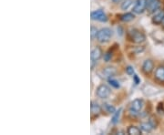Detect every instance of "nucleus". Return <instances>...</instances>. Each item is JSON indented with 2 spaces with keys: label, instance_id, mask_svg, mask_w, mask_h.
I'll return each mask as SVG.
<instances>
[{
  "label": "nucleus",
  "instance_id": "obj_1",
  "mask_svg": "<svg viewBox=\"0 0 164 135\" xmlns=\"http://www.w3.org/2000/svg\"><path fill=\"white\" fill-rule=\"evenodd\" d=\"M112 34L113 33H112L111 29H108V28H104V29H101L98 31L96 39L100 43H107L110 40L111 37H112Z\"/></svg>",
  "mask_w": 164,
  "mask_h": 135
},
{
  "label": "nucleus",
  "instance_id": "obj_2",
  "mask_svg": "<svg viewBox=\"0 0 164 135\" xmlns=\"http://www.w3.org/2000/svg\"><path fill=\"white\" fill-rule=\"evenodd\" d=\"M129 36L133 42L138 43V44L144 42L145 39H146L144 34L142 32H140V30H137V29H130L129 31Z\"/></svg>",
  "mask_w": 164,
  "mask_h": 135
},
{
  "label": "nucleus",
  "instance_id": "obj_3",
  "mask_svg": "<svg viewBox=\"0 0 164 135\" xmlns=\"http://www.w3.org/2000/svg\"><path fill=\"white\" fill-rule=\"evenodd\" d=\"M143 100H140V99H136L134 100L131 103H130V112L131 113V114H138L140 111H141V110H142V108H143Z\"/></svg>",
  "mask_w": 164,
  "mask_h": 135
},
{
  "label": "nucleus",
  "instance_id": "obj_4",
  "mask_svg": "<svg viewBox=\"0 0 164 135\" xmlns=\"http://www.w3.org/2000/svg\"><path fill=\"white\" fill-rule=\"evenodd\" d=\"M110 92H111V90H110L109 87H108L105 84H101L97 89L96 94L97 96L100 99H107L110 95Z\"/></svg>",
  "mask_w": 164,
  "mask_h": 135
},
{
  "label": "nucleus",
  "instance_id": "obj_5",
  "mask_svg": "<svg viewBox=\"0 0 164 135\" xmlns=\"http://www.w3.org/2000/svg\"><path fill=\"white\" fill-rule=\"evenodd\" d=\"M90 17H91V19L92 20H97V21H100V22H106L107 20H108L106 14L104 13L103 10L101 9L91 12Z\"/></svg>",
  "mask_w": 164,
  "mask_h": 135
},
{
  "label": "nucleus",
  "instance_id": "obj_6",
  "mask_svg": "<svg viewBox=\"0 0 164 135\" xmlns=\"http://www.w3.org/2000/svg\"><path fill=\"white\" fill-rule=\"evenodd\" d=\"M147 9V0H137L133 8V12L136 14H140Z\"/></svg>",
  "mask_w": 164,
  "mask_h": 135
},
{
  "label": "nucleus",
  "instance_id": "obj_7",
  "mask_svg": "<svg viewBox=\"0 0 164 135\" xmlns=\"http://www.w3.org/2000/svg\"><path fill=\"white\" fill-rule=\"evenodd\" d=\"M161 8L160 0H147V9L150 13H153Z\"/></svg>",
  "mask_w": 164,
  "mask_h": 135
},
{
  "label": "nucleus",
  "instance_id": "obj_8",
  "mask_svg": "<svg viewBox=\"0 0 164 135\" xmlns=\"http://www.w3.org/2000/svg\"><path fill=\"white\" fill-rule=\"evenodd\" d=\"M102 50L99 47H96L92 51H91V55H90V58H91V61L93 62H97L98 60H99L101 57H102Z\"/></svg>",
  "mask_w": 164,
  "mask_h": 135
},
{
  "label": "nucleus",
  "instance_id": "obj_9",
  "mask_svg": "<svg viewBox=\"0 0 164 135\" xmlns=\"http://www.w3.org/2000/svg\"><path fill=\"white\" fill-rule=\"evenodd\" d=\"M153 68H154V64H153V62L151 59H146L143 62L142 70H143V72H144L145 74H150L153 70Z\"/></svg>",
  "mask_w": 164,
  "mask_h": 135
},
{
  "label": "nucleus",
  "instance_id": "obj_10",
  "mask_svg": "<svg viewBox=\"0 0 164 135\" xmlns=\"http://www.w3.org/2000/svg\"><path fill=\"white\" fill-rule=\"evenodd\" d=\"M117 69L113 67H107L102 70V74L103 76L107 78H112L114 75H116Z\"/></svg>",
  "mask_w": 164,
  "mask_h": 135
},
{
  "label": "nucleus",
  "instance_id": "obj_11",
  "mask_svg": "<svg viewBox=\"0 0 164 135\" xmlns=\"http://www.w3.org/2000/svg\"><path fill=\"white\" fill-rule=\"evenodd\" d=\"M164 19V11H160L159 13L155 14L154 17L152 18V22L156 25H160L162 23Z\"/></svg>",
  "mask_w": 164,
  "mask_h": 135
},
{
  "label": "nucleus",
  "instance_id": "obj_12",
  "mask_svg": "<svg viewBox=\"0 0 164 135\" xmlns=\"http://www.w3.org/2000/svg\"><path fill=\"white\" fill-rule=\"evenodd\" d=\"M90 111L92 115H98L101 112V107L100 105H98V103L92 101L90 105Z\"/></svg>",
  "mask_w": 164,
  "mask_h": 135
},
{
  "label": "nucleus",
  "instance_id": "obj_13",
  "mask_svg": "<svg viewBox=\"0 0 164 135\" xmlns=\"http://www.w3.org/2000/svg\"><path fill=\"white\" fill-rule=\"evenodd\" d=\"M155 78L161 81L164 82V67H159L156 68L155 70Z\"/></svg>",
  "mask_w": 164,
  "mask_h": 135
},
{
  "label": "nucleus",
  "instance_id": "obj_14",
  "mask_svg": "<svg viewBox=\"0 0 164 135\" xmlns=\"http://www.w3.org/2000/svg\"><path fill=\"white\" fill-rule=\"evenodd\" d=\"M127 132L130 135H140L141 134V129H140L136 126H130L127 130Z\"/></svg>",
  "mask_w": 164,
  "mask_h": 135
},
{
  "label": "nucleus",
  "instance_id": "obj_15",
  "mask_svg": "<svg viewBox=\"0 0 164 135\" xmlns=\"http://www.w3.org/2000/svg\"><path fill=\"white\" fill-rule=\"evenodd\" d=\"M134 19H135V16L132 13H126L124 15L120 16V20H122L123 22H130Z\"/></svg>",
  "mask_w": 164,
  "mask_h": 135
},
{
  "label": "nucleus",
  "instance_id": "obj_16",
  "mask_svg": "<svg viewBox=\"0 0 164 135\" xmlns=\"http://www.w3.org/2000/svg\"><path fill=\"white\" fill-rule=\"evenodd\" d=\"M140 129L141 131L143 132H151L153 129V127L151 126V124L148 122H142L140 124Z\"/></svg>",
  "mask_w": 164,
  "mask_h": 135
},
{
  "label": "nucleus",
  "instance_id": "obj_17",
  "mask_svg": "<svg viewBox=\"0 0 164 135\" xmlns=\"http://www.w3.org/2000/svg\"><path fill=\"white\" fill-rule=\"evenodd\" d=\"M103 108L105 109V111H106L107 112H108V113H114V112L116 111L115 107L110 105V104H108V103H105Z\"/></svg>",
  "mask_w": 164,
  "mask_h": 135
},
{
  "label": "nucleus",
  "instance_id": "obj_18",
  "mask_svg": "<svg viewBox=\"0 0 164 135\" xmlns=\"http://www.w3.org/2000/svg\"><path fill=\"white\" fill-rule=\"evenodd\" d=\"M133 3V0H124L122 5H121V9L127 10Z\"/></svg>",
  "mask_w": 164,
  "mask_h": 135
},
{
  "label": "nucleus",
  "instance_id": "obj_19",
  "mask_svg": "<svg viewBox=\"0 0 164 135\" xmlns=\"http://www.w3.org/2000/svg\"><path fill=\"white\" fill-rule=\"evenodd\" d=\"M120 111H121V109H119V111H117L114 112V116H113V118H112V121H111V122L113 123V124H116L117 122H119V115H120Z\"/></svg>",
  "mask_w": 164,
  "mask_h": 135
},
{
  "label": "nucleus",
  "instance_id": "obj_20",
  "mask_svg": "<svg viewBox=\"0 0 164 135\" xmlns=\"http://www.w3.org/2000/svg\"><path fill=\"white\" fill-rule=\"evenodd\" d=\"M108 83L112 86V87L116 88V89H118V88H119V81H117L116 79H113V78H108Z\"/></svg>",
  "mask_w": 164,
  "mask_h": 135
},
{
  "label": "nucleus",
  "instance_id": "obj_21",
  "mask_svg": "<svg viewBox=\"0 0 164 135\" xmlns=\"http://www.w3.org/2000/svg\"><path fill=\"white\" fill-rule=\"evenodd\" d=\"M149 122H150V123L151 124V126L153 127V129H154V128H156V127H157V125H158V122H157V121H156V118H155V117H153V116L150 118V120H149Z\"/></svg>",
  "mask_w": 164,
  "mask_h": 135
},
{
  "label": "nucleus",
  "instance_id": "obj_22",
  "mask_svg": "<svg viewBox=\"0 0 164 135\" xmlns=\"http://www.w3.org/2000/svg\"><path fill=\"white\" fill-rule=\"evenodd\" d=\"M126 72L128 75H134V68L131 67V66H128L126 68Z\"/></svg>",
  "mask_w": 164,
  "mask_h": 135
},
{
  "label": "nucleus",
  "instance_id": "obj_23",
  "mask_svg": "<svg viewBox=\"0 0 164 135\" xmlns=\"http://www.w3.org/2000/svg\"><path fill=\"white\" fill-rule=\"evenodd\" d=\"M90 34H91V39H93L94 38H96L97 34H98V29H97V28L91 27V32H90Z\"/></svg>",
  "mask_w": 164,
  "mask_h": 135
},
{
  "label": "nucleus",
  "instance_id": "obj_24",
  "mask_svg": "<svg viewBox=\"0 0 164 135\" xmlns=\"http://www.w3.org/2000/svg\"><path fill=\"white\" fill-rule=\"evenodd\" d=\"M157 111H158L159 113H164L163 104L162 103H159V105L157 107Z\"/></svg>",
  "mask_w": 164,
  "mask_h": 135
},
{
  "label": "nucleus",
  "instance_id": "obj_25",
  "mask_svg": "<svg viewBox=\"0 0 164 135\" xmlns=\"http://www.w3.org/2000/svg\"><path fill=\"white\" fill-rule=\"evenodd\" d=\"M111 58V54H110V52H107L106 54L104 55V59H105V61H109V59Z\"/></svg>",
  "mask_w": 164,
  "mask_h": 135
},
{
  "label": "nucleus",
  "instance_id": "obj_26",
  "mask_svg": "<svg viewBox=\"0 0 164 135\" xmlns=\"http://www.w3.org/2000/svg\"><path fill=\"white\" fill-rule=\"evenodd\" d=\"M133 79H134V82H135V84H139V83L140 82V79L139 78L138 75H136V74H134V75H133Z\"/></svg>",
  "mask_w": 164,
  "mask_h": 135
},
{
  "label": "nucleus",
  "instance_id": "obj_27",
  "mask_svg": "<svg viewBox=\"0 0 164 135\" xmlns=\"http://www.w3.org/2000/svg\"><path fill=\"white\" fill-rule=\"evenodd\" d=\"M112 1H113L114 3H119V2H121L122 0H112Z\"/></svg>",
  "mask_w": 164,
  "mask_h": 135
},
{
  "label": "nucleus",
  "instance_id": "obj_28",
  "mask_svg": "<svg viewBox=\"0 0 164 135\" xmlns=\"http://www.w3.org/2000/svg\"><path fill=\"white\" fill-rule=\"evenodd\" d=\"M161 24L163 25V27H164V19H163V21H162V23H161Z\"/></svg>",
  "mask_w": 164,
  "mask_h": 135
}]
</instances>
